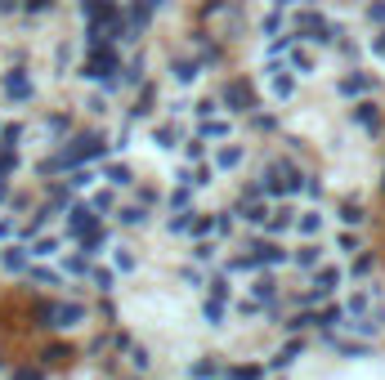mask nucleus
Returning <instances> with one entry per match:
<instances>
[{"instance_id": "nucleus-1", "label": "nucleus", "mask_w": 385, "mask_h": 380, "mask_svg": "<svg viewBox=\"0 0 385 380\" xmlns=\"http://www.w3.org/2000/svg\"><path fill=\"white\" fill-rule=\"evenodd\" d=\"M81 76H90V81H103V90H112V85H117V50H112V45L95 50Z\"/></svg>"}, {"instance_id": "nucleus-2", "label": "nucleus", "mask_w": 385, "mask_h": 380, "mask_svg": "<svg viewBox=\"0 0 385 380\" xmlns=\"http://www.w3.org/2000/svg\"><path fill=\"white\" fill-rule=\"evenodd\" d=\"M95 228H99V215H95V206H72V211H68V237H72V242L90 237Z\"/></svg>"}, {"instance_id": "nucleus-3", "label": "nucleus", "mask_w": 385, "mask_h": 380, "mask_svg": "<svg viewBox=\"0 0 385 380\" xmlns=\"http://www.w3.org/2000/svg\"><path fill=\"white\" fill-rule=\"evenodd\" d=\"M265 188H269V193H291V188H296V166H291V161H274Z\"/></svg>"}, {"instance_id": "nucleus-4", "label": "nucleus", "mask_w": 385, "mask_h": 380, "mask_svg": "<svg viewBox=\"0 0 385 380\" xmlns=\"http://www.w3.org/2000/svg\"><path fill=\"white\" fill-rule=\"evenodd\" d=\"M0 264H5L9 273H27V269H32V246H18V242H9L5 251H0Z\"/></svg>"}, {"instance_id": "nucleus-5", "label": "nucleus", "mask_w": 385, "mask_h": 380, "mask_svg": "<svg viewBox=\"0 0 385 380\" xmlns=\"http://www.w3.org/2000/svg\"><path fill=\"white\" fill-rule=\"evenodd\" d=\"M0 90H5L9 94V99H14V103H23V99H32V81H27V76L23 72H5V81H0Z\"/></svg>"}, {"instance_id": "nucleus-6", "label": "nucleus", "mask_w": 385, "mask_h": 380, "mask_svg": "<svg viewBox=\"0 0 385 380\" xmlns=\"http://www.w3.org/2000/svg\"><path fill=\"white\" fill-rule=\"evenodd\" d=\"M81 318H86V304L68 300V304H54V322H50V327H77Z\"/></svg>"}, {"instance_id": "nucleus-7", "label": "nucleus", "mask_w": 385, "mask_h": 380, "mask_svg": "<svg viewBox=\"0 0 385 380\" xmlns=\"http://www.w3.org/2000/svg\"><path fill=\"white\" fill-rule=\"evenodd\" d=\"M224 103H229V112H251L256 108V99H251L247 85H229V90H224Z\"/></svg>"}, {"instance_id": "nucleus-8", "label": "nucleus", "mask_w": 385, "mask_h": 380, "mask_svg": "<svg viewBox=\"0 0 385 380\" xmlns=\"http://www.w3.org/2000/svg\"><path fill=\"white\" fill-rule=\"evenodd\" d=\"M153 139H157V148L175 152V148L184 144V130H180V126H157V130H153Z\"/></svg>"}, {"instance_id": "nucleus-9", "label": "nucleus", "mask_w": 385, "mask_h": 380, "mask_svg": "<svg viewBox=\"0 0 385 380\" xmlns=\"http://www.w3.org/2000/svg\"><path fill=\"white\" fill-rule=\"evenodd\" d=\"M197 72H202V68H197L193 59H180V63H171V76H175L180 85H193V81H197Z\"/></svg>"}, {"instance_id": "nucleus-10", "label": "nucleus", "mask_w": 385, "mask_h": 380, "mask_svg": "<svg viewBox=\"0 0 385 380\" xmlns=\"http://www.w3.org/2000/svg\"><path fill=\"white\" fill-rule=\"evenodd\" d=\"M121 224H126V228H144L148 224V206H121Z\"/></svg>"}, {"instance_id": "nucleus-11", "label": "nucleus", "mask_w": 385, "mask_h": 380, "mask_svg": "<svg viewBox=\"0 0 385 380\" xmlns=\"http://www.w3.org/2000/svg\"><path fill=\"white\" fill-rule=\"evenodd\" d=\"M103 179H112L117 188L135 184V179H130V166H126V161H112V166H103Z\"/></svg>"}, {"instance_id": "nucleus-12", "label": "nucleus", "mask_w": 385, "mask_h": 380, "mask_svg": "<svg viewBox=\"0 0 385 380\" xmlns=\"http://www.w3.org/2000/svg\"><path fill=\"white\" fill-rule=\"evenodd\" d=\"M90 287H95V291H103V296H108V291L117 287V273H112V269H90Z\"/></svg>"}, {"instance_id": "nucleus-13", "label": "nucleus", "mask_w": 385, "mask_h": 380, "mask_svg": "<svg viewBox=\"0 0 385 380\" xmlns=\"http://www.w3.org/2000/svg\"><path fill=\"white\" fill-rule=\"evenodd\" d=\"M90 184H95V170H90V166L68 170V188H90Z\"/></svg>"}, {"instance_id": "nucleus-14", "label": "nucleus", "mask_w": 385, "mask_h": 380, "mask_svg": "<svg viewBox=\"0 0 385 380\" xmlns=\"http://www.w3.org/2000/svg\"><path fill=\"white\" fill-rule=\"evenodd\" d=\"M54 251H59V237H36V242H32V255H36V260H50Z\"/></svg>"}, {"instance_id": "nucleus-15", "label": "nucleus", "mask_w": 385, "mask_h": 380, "mask_svg": "<svg viewBox=\"0 0 385 380\" xmlns=\"http://www.w3.org/2000/svg\"><path fill=\"white\" fill-rule=\"evenodd\" d=\"M242 220H247V224H260V220H265V202H260V197L242 202Z\"/></svg>"}, {"instance_id": "nucleus-16", "label": "nucleus", "mask_w": 385, "mask_h": 380, "mask_svg": "<svg viewBox=\"0 0 385 380\" xmlns=\"http://www.w3.org/2000/svg\"><path fill=\"white\" fill-rule=\"evenodd\" d=\"M148 112H153V85H144V94H139V103H135V112H130V117H135V121H144Z\"/></svg>"}, {"instance_id": "nucleus-17", "label": "nucleus", "mask_w": 385, "mask_h": 380, "mask_svg": "<svg viewBox=\"0 0 385 380\" xmlns=\"http://www.w3.org/2000/svg\"><path fill=\"white\" fill-rule=\"evenodd\" d=\"M90 206H95V215L103 220V215L117 211V197H112V193H95V202H90Z\"/></svg>"}, {"instance_id": "nucleus-18", "label": "nucleus", "mask_w": 385, "mask_h": 380, "mask_svg": "<svg viewBox=\"0 0 385 380\" xmlns=\"http://www.w3.org/2000/svg\"><path fill=\"white\" fill-rule=\"evenodd\" d=\"M189 202H193V193H189V184H184V188H175V193H171V215H180V211H189Z\"/></svg>"}, {"instance_id": "nucleus-19", "label": "nucleus", "mask_w": 385, "mask_h": 380, "mask_svg": "<svg viewBox=\"0 0 385 380\" xmlns=\"http://www.w3.org/2000/svg\"><path fill=\"white\" fill-rule=\"evenodd\" d=\"M238 161H242V148L233 144V148H224L220 157H215V166H220V170H233V166H238Z\"/></svg>"}, {"instance_id": "nucleus-20", "label": "nucleus", "mask_w": 385, "mask_h": 380, "mask_svg": "<svg viewBox=\"0 0 385 380\" xmlns=\"http://www.w3.org/2000/svg\"><path fill=\"white\" fill-rule=\"evenodd\" d=\"M291 215H296L291 206H278V211H274V220H269V233H283V228L291 224Z\"/></svg>"}, {"instance_id": "nucleus-21", "label": "nucleus", "mask_w": 385, "mask_h": 380, "mask_svg": "<svg viewBox=\"0 0 385 380\" xmlns=\"http://www.w3.org/2000/svg\"><path fill=\"white\" fill-rule=\"evenodd\" d=\"M224 135H229V121H206L197 139H224Z\"/></svg>"}, {"instance_id": "nucleus-22", "label": "nucleus", "mask_w": 385, "mask_h": 380, "mask_svg": "<svg viewBox=\"0 0 385 380\" xmlns=\"http://www.w3.org/2000/svg\"><path fill=\"white\" fill-rule=\"evenodd\" d=\"M27 278H32L36 287H54V282H59V273H50V269H27Z\"/></svg>"}, {"instance_id": "nucleus-23", "label": "nucleus", "mask_w": 385, "mask_h": 380, "mask_svg": "<svg viewBox=\"0 0 385 380\" xmlns=\"http://www.w3.org/2000/svg\"><path fill=\"white\" fill-rule=\"evenodd\" d=\"M14 170H18V157H14L9 148H0V179H9Z\"/></svg>"}, {"instance_id": "nucleus-24", "label": "nucleus", "mask_w": 385, "mask_h": 380, "mask_svg": "<svg viewBox=\"0 0 385 380\" xmlns=\"http://www.w3.org/2000/svg\"><path fill=\"white\" fill-rule=\"evenodd\" d=\"M18 135H23V126H5V130H0V148L14 152L18 148Z\"/></svg>"}, {"instance_id": "nucleus-25", "label": "nucleus", "mask_w": 385, "mask_h": 380, "mask_svg": "<svg viewBox=\"0 0 385 380\" xmlns=\"http://www.w3.org/2000/svg\"><path fill=\"white\" fill-rule=\"evenodd\" d=\"M68 358H72L68 345H50V349H45V363H68Z\"/></svg>"}, {"instance_id": "nucleus-26", "label": "nucleus", "mask_w": 385, "mask_h": 380, "mask_svg": "<svg viewBox=\"0 0 385 380\" xmlns=\"http://www.w3.org/2000/svg\"><path fill=\"white\" fill-rule=\"evenodd\" d=\"M318 228H323V215H318V211L300 215V233H318Z\"/></svg>"}, {"instance_id": "nucleus-27", "label": "nucleus", "mask_w": 385, "mask_h": 380, "mask_svg": "<svg viewBox=\"0 0 385 380\" xmlns=\"http://www.w3.org/2000/svg\"><path fill=\"white\" fill-rule=\"evenodd\" d=\"M202 313H206V322H211V327H220V318H224V304H220V300H206V309H202Z\"/></svg>"}, {"instance_id": "nucleus-28", "label": "nucleus", "mask_w": 385, "mask_h": 380, "mask_svg": "<svg viewBox=\"0 0 385 380\" xmlns=\"http://www.w3.org/2000/svg\"><path fill=\"white\" fill-rule=\"evenodd\" d=\"M189 233H197V237H206V233H215V220H211V215H197V220H193V228H189Z\"/></svg>"}, {"instance_id": "nucleus-29", "label": "nucleus", "mask_w": 385, "mask_h": 380, "mask_svg": "<svg viewBox=\"0 0 385 380\" xmlns=\"http://www.w3.org/2000/svg\"><path fill=\"white\" fill-rule=\"evenodd\" d=\"M193 211H180V215H171V233H189L193 228V220H189Z\"/></svg>"}, {"instance_id": "nucleus-30", "label": "nucleus", "mask_w": 385, "mask_h": 380, "mask_svg": "<svg viewBox=\"0 0 385 380\" xmlns=\"http://www.w3.org/2000/svg\"><path fill=\"white\" fill-rule=\"evenodd\" d=\"M193 376H197V380H215V376H220V363H197Z\"/></svg>"}, {"instance_id": "nucleus-31", "label": "nucleus", "mask_w": 385, "mask_h": 380, "mask_svg": "<svg viewBox=\"0 0 385 380\" xmlns=\"http://www.w3.org/2000/svg\"><path fill=\"white\" fill-rule=\"evenodd\" d=\"M184 152H189V161H202V152H206V139H184Z\"/></svg>"}, {"instance_id": "nucleus-32", "label": "nucleus", "mask_w": 385, "mask_h": 380, "mask_svg": "<svg viewBox=\"0 0 385 380\" xmlns=\"http://www.w3.org/2000/svg\"><path fill=\"white\" fill-rule=\"evenodd\" d=\"M130 363H135L139 372H148V363H153V358H148V349H144V345H135V349H130Z\"/></svg>"}, {"instance_id": "nucleus-33", "label": "nucleus", "mask_w": 385, "mask_h": 380, "mask_svg": "<svg viewBox=\"0 0 385 380\" xmlns=\"http://www.w3.org/2000/svg\"><path fill=\"white\" fill-rule=\"evenodd\" d=\"M144 76V54H135V59L126 63V81H139Z\"/></svg>"}, {"instance_id": "nucleus-34", "label": "nucleus", "mask_w": 385, "mask_h": 380, "mask_svg": "<svg viewBox=\"0 0 385 380\" xmlns=\"http://www.w3.org/2000/svg\"><path fill=\"white\" fill-rule=\"evenodd\" d=\"M211 179H215V170H211V166H202V170H193L189 188H202V184H211Z\"/></svg>"}, {"instance_id": "nucleus-35", "label": "nucleus", "mask_w": 385, "mask_h": 380, "mask_svg": "<svg viewBox=\"0 0 385 380\" xmlns=\"http://www.w3.org/2000/svg\"><path fill=\"white\" fill-rule=\"evenodd\" d=\"M211 255H215V242H206V237H202V242L193 246V260H202V264H206V260H211Z\"/></svg>"}, {"instance_id": "nucleus-36", "label": "nucleus", "mask_w": 385, "mask_h": 380, "mask_svg": "<svg viewBox=\"0 0 385 380\" xmlns=\"http://www.w3.org/2000/svg\"><path fill=\"white\" fill-rule=\"evenodd\" d=\"M229 380H260V367H233Z\"/></svg>"}, {"instance_id": "nucleus-37", "label": "nucleus", "mask_w": 385, "mask_h": 380, "mask_svg": "<svg viewBox=\"0 0 385 380\" xmlns=\"http://www.w3.org/2000/svg\"><path fill=\"white\" fill-rule=\"evenodd\" d=\"M117 269H121V273H130V269H135V255H130L126 246H117Z\"/></svg>"}, {"instance_id": "nucleus-38", "label": "nucleus", "mask_w": 385, "mask_h": 380, "mask_svg": "<svg viewBox=\"0 0 385 380\" xmlns=\"http://www.w3.org/2000/svg\"><path fill=\"white\" fill-rule=\"evenodd\" d=\"M211 296H215V300L229 296V278H220V273H215V278H211Z\"/></svg>"}, {"instance_id": "nucleus-39", "label": "nucleus", "mask_w": 385, "mask_h": 380, "mask_svg": "<svg viewBox=\"0 0 385 380\" xmlns=\"http://www.w3.org/2000/svg\"><path fill=\"white\" fill-rule=\"evenodd\" d=\"M296 264H305V269H309V264H318V246H300Z\"/></svg>"}, {"instance_id": "nucleus-40", "label": "nucleus", "mask_w": 385, "mask_h": 380, "mask_svg": "<svg viewBox=\"0 0 385 380\" xmlns=\"http://www.w3.org/2000/svg\"><path fill=\"white\" fill-rule=\"evenodd\" d=\"M68 273H90V264H86V255H68Z\"/></svg>"}, {"instance_id": "nucleus-41", "label": "nucleus", "mask_w": 385, "mask_h": 380, "mask_svg": "<svg viewBox=\"0 0 385 380\" xmlns=\"http://www.w3.org/2000/svg\"><path fill=\"white\" fill-rule=\"evenodd\" d=\"M256 296H274V278H269V273H265V278H256Z\"/></svg>"}, {"instance_id": "nucleus-42", "label": "nucleus", "mask_w": 385, "mask_h": 380, "mask_svg": "<svg viewBox=\"0 0 385 380\" xmlns=\"http://www.w3.org/2000/svg\"><path fill=\"white\" fill-rule=\"evenodd\" d=\"M50 5H54V0H23V9H27V14H45Z\"/></svg>"}, {"instance_id": "nucleus-43", "label": "nucleus", "mask_w": 385, "mask_h": 380, "mask_svg": "<svg viewBox=\"0 0 385 380\" xmlns=\"http://www.w3.org/2000/svg\"><path fill=\"white\" fill-rule=\"evenodd\" d=\"M193 112H197V117H206V121H211V117H215V99H202Z\"/></svg>"}, {"instance_id": "nucleus-44", "label": "nucleus", "mask_w": 385, "mask_h": 380, "mask_svg": "<svg viewBox=\"0 0 385 380\" xmlns=\"http://www.w3.org/2000/svg\"><path fill=\"white\" fill-rule=\"evenodd\" d=\"M14 380H45V376L36 372V367H18V372H14Z\"/></svg>"}, {"instance_id": "nucleus-45", "label": "nucleus", "mask_w": 385, "mask_h": 380, "mask_svg": "<svg viewBox=\"0 0 385 380\" xmlns=\"http://www.w3.org/2000/svg\"><path fill=\"white\" fill-rule=\"evenodd\" d=\"M50 130H54V135H63V130H72V121L68 117H50Z\"/></svg>"}, {"instance_id": "nucleus-46", "label": "nucleus", "mask_w": 385, "mask_h": 380, "mask_svg": "<svg viewBox=\"0 0 385 380\" xmlns=\"http://www.w3.org/2000/svg\"><path fill=\"white\" fill-rule=\"evenodd\" d=\"M18 9V0H0V14H14Z\"/></svg>"}, {"instance_id": "nucleus-47", "label": "nucleus", "mask_w": 385, "mask_h": 380, "mask_svg": "<svg viewBox=\"0 0 385 380\" xmlns=\"http://www.w3.org/2000/svg\"><path fill=\"white\" fill-rule=\"evenodd\" d=\"M0 202H9V179H0Z\"/></svg>"}, {"instance_id": "nucleus-48", "label": "nucleus", "mask_w": 385, "mask_h": 380, "mask_svg": "<svg viewBox=\"0 0 385 380\" xmlns=\"http://www.w3.org/2000/svg\"><path fill=\"white\" fill-rule=\"evenodd\" d=\"M0 367H5V358H0Z\"/></svg>"}, {"instance_id": "nucleus-49", "label": "nucleus", "mask_w": 385, "mask_h": 380, "mask_svg": "<svg viewBox=\"0 0 385 380\" xmlns=\"http://www.w3.org/2000/svg\"><path fill=\"white\" fill-rule=\"evenodd\" d=\"M211 5H220V0H211Z\"/></svg>"}]
</instances>
